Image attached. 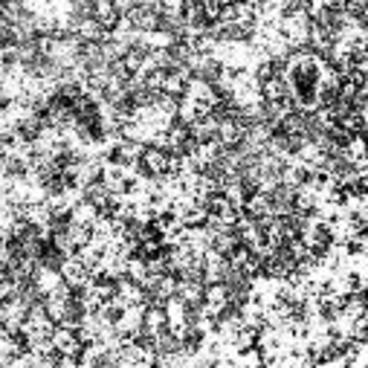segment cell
Listing matches in <instances>:
<instances>
[{"label":"cell","mask_w":368,"mask_h":368,"mask_svg":"<svg viewBox=\"0 0 368 368\" xmlns=\"http://www.w3.org/2000/svg\"><path fill=\"white\" fill-rule=\"evenodd\" d=\"M258 96H261V102H282L290 93H287L285 78L282 76H272V78H267V81L258 84Z\"/></svg>","instance_id":"3"},{"label":"cell","mask_w":368,"mask_h":368,"mask_svg":"<svg viewBox=\"0 0 368 368\" xmlns=\"http://www.w3.org/2000/svg\"><path fill=\"white\" fill-rule=\"evenodd\" d=\"M90 18H93L105 32H113L119 18H122V9L116 0H90Z\"/></svg>","instance_id":"2"},{"label":"cell","mask_w":368,"mask_h":368,"mask_svg":"<svg viewBox=\"0 0 368 368\" xmlns=\"http://www.w3.org/2000/svg\"><path fill=\"white\" fill-rule=\"evenodd\" d=\"M50 342H53L56 354H67V357H78V351L84 348L78 331L70 328V325H56L53 334H50Z\"/></svg>","instance_id":"1"},{"label":"cell","mask_w":368,"mask_h":368,"mask_svg":"<svg viewBox=\"0 0 368 368\" xmlns=\"http://www.w3.org/2000/svg\"><path fill=\"white\" fill-rule=\"evenodd\" d=\"M198 9H200V18L206 26L218 24L220 21V12H223V4L220 0H198Z\"/></svg>","instance_id":"4"}]
</instances>
